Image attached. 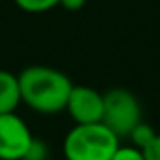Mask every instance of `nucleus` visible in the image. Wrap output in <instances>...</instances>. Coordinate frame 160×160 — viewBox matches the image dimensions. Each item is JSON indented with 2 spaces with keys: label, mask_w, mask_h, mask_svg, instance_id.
Masks as SVG:
<instances>
[{
  "label": "nucleus",
  "mask_w": 160,
  "mask_h": 160,
  "mask_svg": "<svg viewBox=\"0 0 160 160\" xmlns=\"http://www.w3.org/2000/svg\"><path fill=\"white\" fill-rule=\"evenodd\" d=\"M17 78L21 88V102L45 116L63 112L69 93L75 86L63 71L48 65L24 67Z\"/></svg>",
  "instance_id": "nucleus-1"
},
{
  "label": "nucleus",
  "mask_w": 160,
  "mask_h": 160,
  "mask_svg": "<svg viewBox=\"0 0 160 160\" xmlns=\"http://www.w3.org/2000/svg\"><path fill=\"white\" fill-rule=\"evenodd\" d=\"M119 138L102 123L75 125L63 138L65 160H112L119 147Z\"/></svg>",
  "instance_id": "nucleus-2"
},
{
  "label": "nucleus",
  "mask_w": 160,
  "mask_h": 160,
  "mask_svg": "<svg viewBox=\"0 0 160 160\" xmlns=\"http://www.w3.org/2000/svg\"><path fill=\"white\" fill-rule=\"evenodd\" d=\"M104 95L102 125H106L118 138H128L136 125L142 123L140 99L127 88H112Z\"/></svg>",
  "instance_id": "nucleus-3"
},
{
  "label": "nucleus",
  "mask_w": 160,
  "mask_h": 160,
  "mask_svg": "<svg viewBox=\"0 0 160 160\" xmlns=\"http://www.w3.org/2000/svg\"><path fill=\"white\" fill-rule=\"evenodd\" d=\"M32 140L34 134L21 116H0V160H22Z\"/></svg>",
  "instance_id": "nucleus-4"
},
{
  "label": "nucleus",
  "mask_w": 160,
  "mask_h": 160,
  "mask_svg": "<svg viewBox=\"0 0 160 160\" xmlns=\"http://www.w3.org/2000/svg\"><path fill=\"white\" fill-rule=\"evenodd\" d=\"M67 114L75 125H93V123H102L104 114V95L91 88V86H73L67 106Z\"/></svg>",
  "instance_id": "nucleus-5"
},
{
  "label": "nucleus",
  "mask_w": 160,
  "mask_h": 160,
  "mask_svg": "<svg viewBox=\"0 0 160 160\" xmlns=\"http://www.w3.org/2000/svg\"><path fill=\"white\" fill-rule=\"evenodd\" d=\"M21 104L19 78L11 71L0 69V116L13 114Z\"/></svg>",
  "instance_id": "nucleus-6"
},
{
  "label": "nucleus",
  "mask_w": 160,
  "mask_h": 160,
  "mask_svg": "<svg viewBox=\"0 0 160 160\" xmlns=\"http://www.w3.org/2000/svg\"><path fill=\"white\" fill-rule=\"evenodd\" d=\"M157 134H158V132L153 128V125L142 121V123L136 125L134 130L128 134V140H130V145H134V147H138V149H145V147L155 140Z\"/></svg>",
  "instance_id": "nucleus-7"
},
{
  "label": "nucleus",
  "mask_w": 160,
  "mask_h": 160,
  "mask_svg": "<svg viewBox=\"0 0 160 160\" xmlns=\"http://www.w3.org/2000/svg\"><path fill=\"white\" fill-rule=\"evenodd\" d=\"M15 6L26 13H45L60 6L62 0H13Z\"/></svg>",
  "instance_id": "nucleus-8"
},
{
  "label": "nucleus",
  "mask_w": 160,
  "mask_h": 160,
  "mask_svg": "<svg viewBox=\"0 0 160 160\" xmlns=\"http://www.w3.org/2000/svg\"><path fill=\"white\" fill-rule=\"evenodd\" d=\"M48 155H50V149H48L47 142L34 136V140L28 145V149H26L22 160H48Z\"/></svg>",
  "instance_id": "nucleus-9"
},
{
  "label": "nucleus",
  "mask_w": 160,
  "mask_h": 160,
  "mask_svg": "<svg viewBox=\"0 0 160 160\" xmlns=\"http://www.w3.org/2000/svg\"><path fill=\"white\" fill-rule=\"evenodd\" d=\"M112 160H145L142 149L134 147V145H119L118 151L114 153Z\"/></svg>",
  "instance_id": "nucleus-10"
},
{
  "label": "nucleus",
  "mask_w": 160,
  "mask_h": 160,
  "mask_svg": "<svg viewBox=\"0 0 160 160\" xmlns=\"http://www.w3.org/2000/svg\"><path fill=\"white\" fill-rule=\"evenodd\" d=\"M142 153L145 160H160V134L155 136V140L145 149H142Z\"/></svg>",
  "instance_id": "nucleus-11"
},
{
  "label": "nucleus",
  "mask_w": 160,
  "mask_h": 160,
  "mask_svg": "<svg viewBox=\"0 0 160 160\" xmlns=\"http://www.w3.org/2000/svg\"><path fill=\"white\" fill-rule=\"evenodd\" d=\"M86 6V0H62L60 8L67 9V11H80Z\"/></svg>",
  "instance_id": "nucleus-12"
}]
</instances>
